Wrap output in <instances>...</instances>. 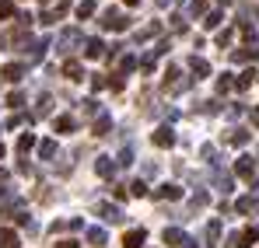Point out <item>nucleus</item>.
<instances>
[{"label": "nucleus", "instance_id": "obj_1", "mask_svg": "<svg viewBox=\"0 0 259 248\" xmlns=\"http://www.w3.org/2000/svg\"><path fill=\"white\" fill-rule=\"evenodd\" d=\"M46 45H49V39H32V42H25V49H21L25 63H39V60L46 56Z\"/></svg>", "mask_w": 259, "mask_h": 248}, {"label": "nucleus", "instance_id": "obj_2", "mask_svg": "<svg viewBox=\"0 0 259 248\" xmlns=\"http://www.w3.org/2000/svg\"><path fill=\"white\" fill-rule=\"evenodd\" d=\"M130 21L123 18V11H116V7H109V11H102V28H112V32H123Z\"/></svg>", "mask_w": 259, "mask_h": 248}, {"label": "nucleus", "instance_id": "obj_3", "mask_svg": "<svg viewBox=\"0 0 259 248\" xmlns=\"http://www.w3.org/2000/svg\"><path fill=\"white\" fill-rule=\"evenodd\" d=\"M235 171H238V175H242V178H245V182H249L252 189H259V178H256V165H252V158H249V154L235 161Z\"/></svg>", "mask_w": 259, "mask_h": 248}, {"label": "nucleus", "instance_id": "obj_4", "mask_svg": "<svg viewBox=\"0 0 259 248\" xmlns=\"http://www.w3.org/2000/svg\"><path fill=\"white\" fill-rule=\"evenodd\" d=\"M95 213H98L105 224H123V220H126V213H123L119 207H112V203H98V207H95Z\"/></svg>", "mask_w": 259, "mask_h": 248}, {"label": "nucleus", "instance_id": "obj_5", "mask_svg": "<svg viewBox=\"0 0 259 248\" xmlns=\"http://www.w3.org/2000/svg\"><path fill=\"white\" fill-rule=\"evenodd\" d=\"M77 42H81V32H77V28H67V32H60V39H56V53H70Z\"/></svg>", "mask_w": 259, "mask_h": 248}, {"label": "nucleus", "instance_id": "obj_6", "mask_svg": "<svg viewBox=\"0 0 259 248\" xmlns=\"http://www.w3.org/2000/svg\"><path fill=\"white\" fill-rule=\"evenodd\" d=\"M161 241H165L168 248H186V245H189V238H186V234H182L179 227H165V234H161Z\"/></svg>", "mask_w": 259, "mask_h": 248}, {"label": "nucleus", "instance_id": "obj_7", "mask_svg": "<svg viewBox=\"0 0 259 248\" xmlns=\"http://www.w3.org/2000/svg\"><path fill=\"white\" fill-rule=\"evenodd\" d=\"M144 241H147V231L144 227H133V231L123 234V248H144Z\"/></svg>", "mask_w": 259, "mask_h": 248}, {"label": "nucleus", "instance_id": "obj_8", "mask_svg": "<svg viewBox=\"0 0 259 248\" xmlns=\"http://www.w3.org/2000/svg\"><path fill=\"white\" fill-rule=\"evenodd\" d=\"M151 140H154V147H172V143H175V129H172V126H158Z\"/></svg>", "mask_w": 259, "mask_h": 248}, {"label": "nucleus", "instance_id": "obj_9", "mask_svg": "<svg viewBox=\"0 0 259 248\" xmlns=\"http://www.w3.org/2000/svg\"><path fill=\"white\" fill-rule=\"evenodd\" d=\"M116 158H109V154H102V158H98V161H95V171H98V175H102V178H112V175H116Z\"/></svg>", "mask_w": 259, "mask_h": 248}, {"label": "nucleus", "instance_id": "obj_10", "mask_svg": "<svg viewBox=\"0 0 259 248\" xmlns=\"http://www.w3.org/2000/svg\"><path fill=\"white\" fill-rule=\"evenodd\" d=\"M179 196H182V189L172 185V182H161V185L154 189V200H179Z\"/></svg>", "mask_w": 259, "mask_h": 248}, {"label": "nucleus", "instance_id": "obj_11", "mask_svg": "<svg viewBox=\"0 0 259 248\" xmlns=\"http://www.w3.org/2000/svg\"><path fill=\"white\" fill-rule=\"evenodd\" d=\"M0 77H4V81H21V77H25V63H7V67H0Z\"/></svg>", "mask_w": 259, "mask_h": 248}, {"label": "nucleus", "instance_id": "obj_12", "mask_svg": "<svg viewBox=\"0 0 259 248\" xmlns=\"http://www.w3.org/2000/svg\"><path fill=\"white\" fill-rule=\"evenodd\" d=\"M109 129H112V116H109V112H102V116L95 119V129H91V133H95V136H105Z\"/></svg>", "mask_w": 259, "mask_h": 248}, {"label": "nucleus", "instance_id": "obj_13", "mask_svg": "<svg viewBox=\"0 0 259 248\" xmlns=\"http://www.w3.org/2000/svg\"><path fill=\"white\" fill-rule=\"evenodd\" d=\"M189 70H193V74H196V81H200V77H207V74H210V63H207V60H200V56H193V60H189Z\"/></svg>", "mask_w": 259, "mask_h": 248}, {"label": "nucleus", "instance_id": "obj_14", "mask_svg": "<svg viewBox=\"0 0 259 248\" xmlns=\"http://www.w3.org/2000/svg\"><path fill=\"white\" fill-rule=\"evenodd\" d=\"M53 129H56V133H74V129H77V119H74V116H60V119L53 123Z\"/></svg>", "mask_w": 259, "mask_h": 248}, {"label": "nucleus", "instance_id": "obj_15", "mask_svg": "<svg viewBox=\"0 0 259 248\" xmlns=\"http://www.w3.org/2000/svg\"><path fill=\"white\" fill-rule=\"evenodd\" d=\"M102 53H105V45H102V39H88V42H84V56H88V60H98Z\"/></svg>", "mask_w": 259, "mask_h": 248}, {"label": "nucleus", "instance_id": "obj_16", "mask_svg": "<svg viewBox=\"0 0 259 248\" xmlns=\"http://www.w3.org/2000/svg\"><path fill=\"white\" fill-rule=\"evenodd\" d=\"M235 207H238V213H245V217H249V213H256V210H259V200H256V196H242Z\"/></svg>", "mask_w": 259, "mask_h": 248}, {"label": "nucleus", "instance_id": "obj_17", "mask_svg": "<svg viewBox=\"0 0 259 248\" xmlns=\"http://www.w3.org/2000/svg\"><path fill=\"white\" fill-rule=\"evenodd\" d=\"M203 238H207V248H214V245H217V238H221V220H210V224H207Z\"/></svg>", "mask_w": 259, "mask_h": 248}, {"label": "nucleus", "instance_id": "obj_18", "mask_svg": "<svg viewBox=\"0 0 259 248\" xmlns=\"http://www.w3.org/2000/svg\"><path fill=\"white\" fill-rule=\"evenodd\" d=\"M214 189L228 196V192H231V175H224V171H214Z\"/></svg>", "mask_w": 259, "mask_h": 248}, {"label": "nucleus", "instance_id": "obj_19", "mask_svg": "<svg viewBox=\"0 0 259 248\" xmlns=\"http://www.w3.org/2000/svg\"><path fill=\"white\" fill-rule=\"evenodd\" d=\"M39 158H42V161H53V158H56V140H42V143H39Z\"/></svg>", "mask_w": 259, "mask_h": 248}, {"label": "nucleus", "instance_id": "obj_20", "mask_svg": "<svg viewBox=\"0 0 259 248\" xmlns=\"http://www.w3.org/2000/svg\"><path fill=\"white\" fill-rule=\"evenodd\" d=\"M32 147H35V136H32V133H21V140H18V154H21V158H28V151H32Z\"/></svg>", "mask_w": 259, "mask_h": 248}, {"label": "nucleus", "instance_id": "obj_21", "mask_svg": "<svg viewBox=\"0 0 259 248\" xmlns=\"http://www.w3.org/2000/svg\"><path fill=\"white\" fill-rule=\"evenodd\" d=\"M81 112H84L88 119H91V116H95V119L102 116V109H98V102H95V98H84V102H81Z\"/></svg>", "mask_w": 259, "mask_h": 248}, {"label": "nucleus", "instance_id": "obj_22", "mask_svg": "<svg viewBox=\"0 0 259 248\" xmlns=\"http://www.w3.org/2000/svg\"><path fill=\"white\" fill-rule=\"evenodd\" d=\"M84 238L91 241V245H105V231H102V227H88Z\"/></svg>", "mask_w": 259, "mask_h": 248}, {"label": "nucleus", "instance_id": "obj_23", "mask_svg": "<svg viewBox=\"0 0 259 248\" xmlns=\"http://www.w3.org/2000/svg\"><path fill=\"white\" fill-rule=\"evenodd\" d=\"M0 248H18V234L4 227V231H0Z\"/></svg>", "mask_w": 259, "mask_h": 248}, {"label": "nucleus", "instance_id": "obj_24", "mask_svg": "<svg viewBox=\"0 0 259 248\" xmlns=\"http://www.w3.org/2000/svg\"><path fill=\"white\" fill-rule=\"evenodd\" d=\"M63 74H67L70 81H81V63H74V60H67V63H63Z\"/></svg>", "mask_w": 259, "mask_h": 248}, {"label": "nucleus", "instance_id": "obj_25", "mask_svg": "<svg viewBox=\"0 0 259 248\" xmlns=\"http://www.w3.org/2000/svg\"><path fill=\"white\" fill-rule=\"evenodd\" d=\"M228 140H231L235 147H245V143H249V129H231V136H228Z\"/></svg>", "mask_w": 259, "mask_h": 248}, {"label": "nucleus", "instance_id": "obj_26", "mask_svg": "<svg viewBox=\"0 0 259 248\" xmlns=\"http://www.w3.org/2000/svg\"><path fill=\"white\" fill-rule=\"evenodd\" d=\"M49 105H53V98H49V94H42V98H39V105H35V119L49 116Z\"/></svg>", "mask_w": 259, "mask_h": 248}, {"label": "nucleus", "instance_id": "obj_27", "mask_svg": "<svg viewBox=\"0 0 259 248\" xmlns=\"http://www.w3.org/2000/svg\"><path fill=\"white\" fill-rule=\"evenodd\" d=\"M91 14H95V4L91 0H81L77 4V18H91Z\"/></svg>", "mask_w": 259, "mask_h": 248}, {"label": "nucleus", "instance_id": "obj_28", "mask_svg": "<svg viewBox=\"0 0 259 248\" xmlns=\"http://www.w3.org/2000/svg\"><path fill=\"white\" fill-rule=\"evenodd\" d=\"M252 77H256V70H245V74H242V77L235 81V87H238V91H245V87L252 84Z\"/></svg>", "mask_w": 259, "mask_h": 248}, {"label": "nucleus", "instance_id": "obj_29", "mask_svg": "<svg viewBox=\"0 0 259 248\" xmlns=\"http://www.w3.org/2000/svg\"><path fill=\"white\" fill-rule=\"evenodd\" d=\"M116 165H119V168L133 165V151H130V147H123V151H119V158H116Z\"/></svg>", "mask_w": 259, "mask_h": 248}, {"label": "nucleus", "instance_id": "obj_30", "mask_svg": "<svg viewBox=\"0 0 259 248\" xmlns=\"http://www.w3.org/2000/svg\"><path fill=\"white\" fill-rule=\"evenodd\" d=\"M7 105H11V109H21V105H25V94H21V91H11Z\"/></svg>", "mask_w": 259, "mask_h": 248}, {"label": "nucleus", "instance_id": "obj_31", "mask_svg": "<svg viewBox=\"0 0 259 248\" xmlns=\"http://www.w3.org/2000/svg\"><path fill=\"white\" fill-rule=\"evenodd\" d=\"M130 192H133V196H147V182H144V178H137V182L130 185Z\"/></svg>", "mask_w": 259, "mask_h": 248}, {"label": "nucleus", "instance_id": "obj_32", "mask_svg": "<svg viewBox=\"0 0 259 248\" xmlns=\"http://www.w3.org/2000/svg\"><path fill=\"white\" fill-rule=\"evenodd\" d=\"M224 248H245V241H242V234H228V241H224Z\"/></svg>", "mask_w": 259, "mask_h": 248}, {"label": "nucleus", "instance_id": "obj_33", "mask_svg": "<svg viewBox=\"0 0 259 248\" xmlns=\"http://www.w3.org/2000/svg\"><path fill=\"white\" fill-rule=\"evenodd\" d=\"M203 11H207V4H203V0H193V4H189V14H193V18H200Z\"/></svg>", "mask_w": 259, "mask_h": 248}, {"label": "nucleus", "instance_id": "obj_34", "mask_svg": "<svg viewBox=\"0 0 259 248\" xmlns=\"http://www.w3.org/2000/svg\"><path fill=\"white\" fill-rule=\"evenodd\" d=\"M14 14V4L11 0H0V18H11Z\"/></svg>", "mask_w": 259, "mask_h": 248}, {"label": "nucleus", "instance_id": "obj_35", "mask_svg": "<svg viewBox=\"0 0 259 248\" xmlns=\"http://www.w3.org/2000/svg\"><path fill=\"white\" fill-rule=\"evenodd\" d=\"M231 84H235V81H231V77H228V74H224V77H221V81H217V91H221V94H224V91H228V87H231Z\"/></svg>", "mask_w": 259, "mask_h": 248}, {"label": "nucleus", "instance_id": "obj_36", "mask_svg": "<svg viewBox=\"0 0 259 248\" xmlns=\"http://www.w3.org/2000/svg\"><path fill=\"white\" fill-rule=\"evenodd\" d=\"M109 87H112V91H123V77H119V74H112V81H109Z\"/></svg>", "mask_w": 259, "mask_h": 248}, {"label": "nucleus", "instance_id": "obj_37", "mask_svg": "<svg viewBox=\"0 0 259 248\" xmlns=\"http://www.w3.org/2000/svg\"><path fill=\"white\" fill-rule=\"evenodd\" d=\"M60 248H77V241H63V245H60Z\"/></svg>", "mask_w": 259, "mask_h": 248}, {"label": "nucleus", "instance_id": "obj_38", "mask_svg": "<svg viewBox=\"0 0 259 248\" xmlns=\"http://www.w3.org/2000/svg\"><path fill=\"white\" fill-rule=\"evenodd\" d=\"M252 123H256V126H259V109H256V112H252Z\"/></svg>", "mask_w": 259, "mask_h": 248}, {"label": "nucleus", "instance_id": "obj_39", "mask_svg": "<svg viewBox=\"0 0 259 248\" xmlns=\"http://www.w3.org/2000/svg\"><path fill=\"white\" fill-rule=\"evenodd\" d=\"M7 196H11V192H7V189H0V200H7Z\"/></svg>", "mask_w": 259, "mask_h": 248}, {"label": "nucleus", "instance_id": "obj_40", "mask_svg": "<svg viewBox=\"0 0 259 248\" xmlns=\"http://www.w3.org/2000/svg\"><path fill=\"white\" fill-rule=\"evenodd\" d=\"M154 4H161V7H165V4H168V0H154Z\"/></svg>", "mask_w": 259, "mask_h": 248}]
</instances>
